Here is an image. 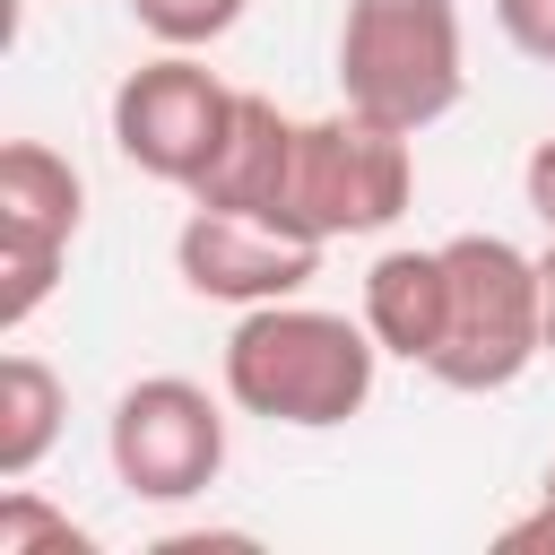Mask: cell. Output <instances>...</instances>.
<instances>
[{"label":"cell","mask_w":555,"mask_h":555,"mask_svg":"<svg viewBox=\"0 0 555 555\" xmlns=\"http://www.w3.org/2000/svg\"><path fill=\"white\" fill-rule=\"evenodd\" d=\"M538 295H546V356H555V243L538 251Z\"/></svg>","instance_id":"17"},{"label":"cell","mask_w":555,"mask_h":555,"mask_svg":"<svg viewBox=\"0 0 555 555\" xmlns=\"http://www.w3.org/2000/svg\"><path fill=\"white\" fill-rule=\"evenodd\" d=\"M0 555H95V529H78L61 503H43L26 477L0 494Z\"/></svg>","instance_id":"12"},{"label":"cell","mask_w":555,"mask_h":555,"mask_svg":"<svg viewBox=\"0 0 555 555\" xmlns=\"http://www.w3.org/2000/svg\"><path fill=\"white\" fill-rule=\"evenodd\" d=\"M520 191H529V217L546 225V243H555V130L529 147V165H520Z\"/></svg>","instance_id":"15"},{"label":"cell","mask_w":555,"mask_h":555,"mask_svg":"<svg viewBox=\"0 0 555 555\" xmlns=\"http://www.w3.org/2000/svg\"><path fill=\"white\" fill-rule=\"evenodd\" d=\"M382 373V338L347 312L321 304H251L225 338V399L260 425H295V434H330L347 416H364Z\"/></svg>","instance_id":"1"},{"label":"cell","mask_w":555,"mask_h":555,"mask_svg":"<svg viewBox=\"0 0 555 555\" xmlns=\"http://www.w3.org/2000/svg\"><path fill=\"white\" fill-rule=\"evenodd\" d=\"M61 416H69V382L43 356L9 347L0 356V486L43 468V451L61 442Z\"/></svg>","instance_id":"11"},{"label":"cell","mask_w":555,"mask_h":555,"mask_svg":"<svg viewBox=\"0 0 555 555\" xmlns=\"http://www.w3.org/2000/svg\"><path fill=\"white\" fill-rule=\"evenodd\" d=\"M416 199V156H408V130H382L364 113H321L295 130V156H286V191L269 208L278 234L295 243H347V234H382L399 225Z\"/></svg>","instance_id":"3"},{"label":"cell","mask_w":555,"mask_h":555,"mask_svg":"<svg viewBox=\"0 0 555 555\" xmlns=\"http://www.w3.org/2000/svg\"><path fill=\"white\" fill-rule=\"evenodd\" d=\"M442 321H451V269H442V243H434V251L399 243V251H382V260L364 269V330L382 338V356H399V364H434Z\"/></svg>","instance_id":"10"},{"label":"cell","mask_w":555,"mask_h":555,"mask_svg":"<svg viewBox=\"0 0 555 555\" xmlns=\"http://www.w3.org/2000/svg\"><path fill=\"white\" fill-rule=\"evenodd\" d=\"M234 95L199 52H156L139 61L121 87H113V147L147 173V182H173L191 191L208 173V156L225 147V121H234Z\"/></svg>","instance_id":"6"},{"label":"cell","mask_w":555,"mask_h":555,"mask_svg":"<svg viewBox=\"0 0 555 555\" xmlns=\"http://www.w3.org/2000/svg\"><path fill=\"white\" fill-rule=\"evenodd\" d=\"M243 9H251V0H130V26L156 35L165 52H208L217 35L243 26Z\"/></svg>","instance_id":"13"},{"label":"cell","mask_w":555,"mask_h":555,"mask_svg":"<svg viewBox=\"0 0 555 555\" xmlns=\"http://www.w3.org/2000/svg\"><path fill=\"white\" fill-rule=\"evenodd\" d=\"M104 460L121 477V494L139 503H191L225 477V408L182 382V373H147L113 399L104 416Z\"/></svg>","instance_id":"5"},{"label":"cell","mask_w":555,"mask_h":555,"mask_svg":"<svg viewBox=\"0 0 555 555\" xmlns=\"http://www.w3.org/2000/svg\"><path fill=\"white\" fill-rule=\"evenodd\" d=\"M468 87L460 0H347L338 17V95L382 130H434Z\"/></svg>","instance_id":"2"},{"label":"cell","mask_w":555,"mask_h":555,"mask_svg":"<svg viewBox=\"0 0 555 555\" xmlns=\"http://www.w3.org/2000/svg\"><path fill=\"white\" fill-rule=\"evenodd\" d=\"M442 269H451V321H442V347L425 373L442 390H512L546 356L538 260L503 234H451Z\"/></svg>","instance_id":"4"},{"label":"cell","mask_w":555,"mask_h":555,"mask_svg":"<svg viewBox=\"0 0 555 555\" xmlns=\"http://www.w3.org/2000/svg\"><path fill=\"white\" fill-rule=\"evenodd\" d=\"M494 26H503V43L520 61L555 69V0H494Z\"/></svg>","instance_id":"14"},{"label":"cell","mask_w":555,"mask_h":555,"mask_svg":"<svg viewBox=\"0 0 555 555\" xmlns=\"http://www.w3.org/2000/svg\"><path fill=\"white\" fill-rule=\"evenodd\" d=\"M295 113H278L269 95H234V121H225V147L208 156V173L191 182V199L199 208H234V217H260L269 225V208H278V191H286V156H295Z\"/></svg>","instance_id":"9"},{"label":"cell","mask_w":555,"mask_h":555,"mask_svg":"<svg viewBox=\"0 0 555 555\" xmlns=\"http://www.w3.org/2000/svg\"><path fill=\"white\" fill-rule=\"evenodd\" d=\"M78 217H87L78 165L52 139H9L0 147V330L9 338L61 286L69 243H78Z\"/></svg>","instance_id":"7"},{"label":"cell","mask_w":555,"mask_h":555,"mask_svg":"<svg viewBox=\"0 0 555 555\" xmlns=\"http://www.w3.org/2000/svg\"><path fill=\"white\" fill-rule=\"evenodd\" d=\"M173 269H182V286H191L199 304L251 312V304L304 295L312 269H321V243H295V234L260 225V217H234V208H199V199H191V217H182V234H173Z\"/></svg>","instance_id":"8"},{"label":"cell","mask_w":555,"mask_h":555,"mask_svg":"<svg viewBox=\"0 0 555 555\" xmlns=\"http://www.w3.org/2000/svg\"><path fill=\"white\" fill-rule=\"evenodd\" d=\"M503 546H555V494H538V512H520L503 529Z\"/></svg>","instance_id":"16"}]
</instances>
